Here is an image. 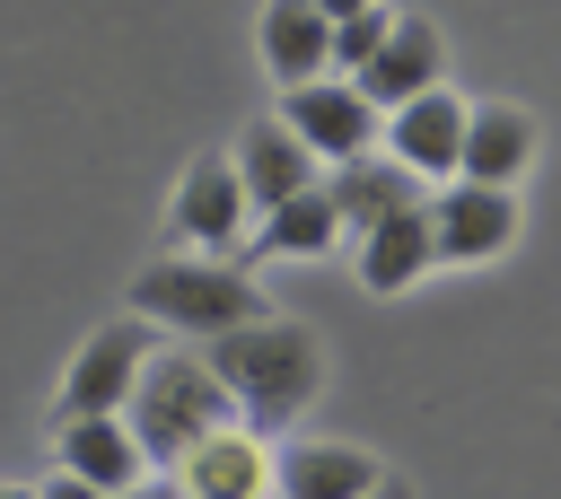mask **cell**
Instances as JSON below:
<instances>
[{
    "instance_id": "obj_1",
    "label": "cell",
    "mask_w": 561,
    "mask_h": 499,
    "mask_svg": "<svg viewBox=\"0 0 561 499\" xmlns=\"http://www.w3.org/2000/svg\"><path fill=\"white\" fill-rule=\"evenodd\" d=\"M202 359H210V376L228 385L237 429H254V438L298 429V420L316 411V394H324V341H316V324H298V315H280V306L254 315V324L210 333Z\"/></svg>"
},
{
    "instance_id": "obj_2",
    "label": "cell",
    "mask_w": 561,
    "mask_h": 499,
    "mask_svg": "<svg viewBox=\"0 0 561 499\" xmlns=\"http://www.w3.org/2000/svg\"><path fill=\"white\" fill-rule=\"evenodd\" d=\"M131 315L149 333H175V341H210L228 324H254L272 315V289L237 263V254H149L131 271Z\"/></svg>"
},
{
    "instance_id": "obj_3",
    "label": "cell",
    "mask_w": 561,
    "mask_h": 499,
    "mask_svg": "<svg viewBox=\"0 0 561 499\" xmlns=\"http://www.w3.org/2000/svg\"><path fill=\"white\" fill-rule=\"evenodd\" d=\"M219 420H237V411H228V385L210 376L202 341H158V350L140 359L131 403H123V429L140 438V464L167 473V464H175L193 438H210Z\"/></svg>"
},
{
    "instance_id": "obj_4",
    "label": "cell",
    "mask_w": 561,
    "mask_h": 499,
    "mask_svg": "<svg viewBox=\"0 0 561 499\" xmlns=\"http://www.w3.org/2000/svg\"><path fill=\"white\" fill-rule=\"evenodd\" d=\"M245 228H254V201H245L228 149L184 158V175H175V193H167V245H175V254H237Z\"/></svg>"
},
{
    "instance_id": "obj_5",
    "label": "cell",
    "mask_w": 561,
    "mask_h": 499,
    "mask_svg": "<svg viewBox=\"0 0 561 499\" xmlns=\"http://www.w3.org/2000/svg\"><path fill=\"white\" fill-rule=\"evenodd\" d=\"M149 350H158V333H149L140 315L96 324V333L70 350L61 394H53V411H44V420H96V411H123V403H131V385H140V359H149Z\"/></svg>"
},
{
    "instance_id": "obj_6",
    "label": "cell",
    "mask_w": 561,
    "mask_h": 499,
    "mask_svg": "<svg viewBox=\"0 0 561 499\" xmlns=\"http://www.w3.org/2000/svg\"><path fill=\"white\" fill-rule=\"evenodd\" d=\"M272 123H280L316 166H342V158H368V149H377V123H386V114H377L351 79H333V70H324V79L280 88V114H272Z\"/></svg>"
},
{
    "instance_id": "obj_7",
    "label": "cell",
    "mask_w": 561,
    "mask_h": 499,
    "mask_svg": "<svg viewBox=\"0 0 561 499\" xmlns=\"http://www.w3.org/2000/svg\"><path fill=\"white\" fill-rule=\"evenodd\" d=\"M508 245H517V193L465 184V175L430 184V254H438V263L473 271V263H500Z\"/></svg>"
},
{
    "instance_id": "obj_8",
    "label": "cell",
    "mask_w": 561,
    "mask_h": 499,
    "mask_svg": "<svg viewBox=\"0 0 561 499\" xmlns=\"http://www.w3.org/2000/svg\"><path fill=\"white\" fill-rule=\"evenodd\" d=\"M394 473L351 438H272V499H377Z\"/></svg>"
},
{
    "instance_id": "obj_9",
    "label": "cell",
    "mask_w": 561,
    "mask_h": 499,
    "mask_svg": "<svg viewBox=\"0 0 561 499\" xmlns=\"http://www.w3.org/2000/svg\"><path fill=\"white\" fill-rule=\"evenodd\" d=\"M175 499H272V438L219 420L210 438H193L175 464H167Z\"/></svg>"
},
{
    "instance_id": "obj_10",
    "label": "cell",
    "mask_w": 561,
    "mask_h": 499,
    "mask_svg": "<svg viewBox=\"0 0 561 499\" xmlns=\"http://www.w3.org/2000/svg\"><path fill=\"white\" fill-rule=\"evenodd\" d=\"M377 114H394V105H412V96H430V88H447V35L430 26V18H412V9H394V26H386V44L359 61V79H351Z\"/></svg>"
},
{
    "instance_id": "obj_11",
    "label": "cell",
    "mask_w": 561,
    "mask_h": 499,
    "mask_svg": "<svg viewBox=\"0 0 561 499\" xmlns=\"http://www.w3.org/2000/svg\"><path fill=\"white\" fill-rule=\"evenodd\" d=\"M535 149H543V123H535L526 105H508V96H482V105H465L456 175H465V184H500V193H517L526 166H535Z\"/></svg>"
},
{
    "instance_id": "obj_12",
    "label": "cell",
    "mask_w": 561,
    "mask_h": 499,
    "mask_svg": "<svg viewBox=\"0 0 561 499\" xmlns=\"http://www.w3.org/2000/svg\"><path fill=\"white\" fill-rule=\"evenodd\" d=\"M465 105H473V96L430 88V96H412V105H394V114L377 123V149H386L394 166H412L421 184H447V175H456V140H465Z\"/></svg>"
},
{
    "instance_id": "obj_13",
    "label": "cell",
    "mask_w": 561,
    "mask_h": 499,
    "mask_svg": "<svg viewBox=\"0 0 561 499\" xmlns=\"http://www.w3.org/2000/svg\"><path fill=\"white\" fill-rule=\"evenodd\" d=\"M44 429H53V473H70V481H88V490H105V499H123V490L149 481L140 438L123 429V411H96V420H44Z\"/></svg>"
},
{
    "instance_id": "obj_14",
    "label": "cell",
    "mask_w": 561,
    "mask_h": 499,
    "mask_svg": "<svg viewBox=\"0 0 561 499\" xmlns=\"http://www.w3.org/2000/svg\"><path fill=\"white\" fill-rule=\"evenodd\" d=\"M324 201H333L342 236H359V228H377V219H394V210L430 201V184H421L412 166H394L386 149H368V158H342V166H324Z\"/></svg>"
},
{
    "instance_id": "obj_15",
    "label": "cell",
    "mask_w": 561,
    "mask_h": 499,
    "mask_svg": "<svg viewBox=\"0 0 561 499\" xmlns=\"http://www.w3.org/2000/svg\"><path fill=\"white\" fill-rule=\"evenodd\" d=\"M333 245H342V219H333V201H324V184H316V193H289V201L254 210L237 263H245V271H254V263H324Z\"/></svg>"
},
{
    "instance_id": "obj_16",
    "label": "cell",
    "mask_w": 561,
    "mask_h": 499,
    "mask_svg": "<svg viewBox=\"0 0 561 499\" xmlns=\"http://www.w3.org/2000/svg\"><path fill=\"white\" fill-rule=\"evenodd\" d=\"M228 166H237V184H245V201L254 210H272V201H289V193H316L324 184V166L272 123V114H254L237 140H228Z\"/></svg>"
},
{
    "instance_id": "obj_17",
    "label": "cell",
    "mask_w": 561,
    "mask_h": 499,
    "mask_svg": "<svg viewBox=\"0 0 561 499\" xmlns=\"http://www.w3.org/2000/svg\"><path fill=\"white\" fill-rule=\"evenodd\" d=\"M430 263H438V254H430V201H412V210H394V219H377V228L351 236V271H359V289H377V298L412 289Z\"/></svg>"
},
{
    "instance_id": "obj_18",
    "label": "cell",
    "mask_w": 561,
    "mask_h": 499,
    "mask_svg": "<svg viewBox=\"0 0 561 499\" xmlns=\"http://www.w3.org/2000/svg\"><path fill=\"white\" fill-rule=\"evenodd\" d=\"M324 44H333V26L316 18V0H263V18H254V53H263V70H272L280 88L324 79Z\"/></svg>"
},
{
    "instance_id": "obj_19",
    "label": "cell",
    "mask_w": 561,
    "mask_h": 499,
    "mask_svg": "<svg viewBox=\"0 0 561 499\" xmlns=\"http://www.w3.org/2000/svg\"><path fill=\"white\" fill-rule=\"evenodd\" d=\"M386 26H394V9L377 0V9H359V18H333V44H324V70L333 79H359V61L386 44Z\"/></svg>"
},
{
    "instance_id": "obj_20",
    "label": "cell",
    "mask_w": 561,
    "mask_h": 499,
    "mask_svg": "<svg viewBox=\"0 0 561 499\" xmlns=\"http://www.w3.org/2000/svg\"><path fill=\"white\" fill-rule=\"evenodd\" d=\"M35 499H105V490H88V481H70V473H44Z\"/></svg>"
},
{
    "instance_id": "obj_21",
    "label": "cell",
    "mask_w": 561,
    "mask_h": 499,
    "mask_svg": "<svg viewBox=\"0 0 561 499\" xmlns=\"http://www.w3.org/2000/svg\"><path fill=\"white\" fill-rule=\"evenodd\" d=\"M359 9H377V0H316V18L333 26V18H359Z\"/></svg>"
},
{
    "instance_id": "obj_22",
    "label": "cell",
    "mask_w": 561,
    "mask_h": 499,
    "mask_svg": "<svg viewBox=\"0 0 561 499\" xmlns=\"http://www.w3.org/2000/svg\"><path fill=\"white\" fill-rule=\"evenodd\" d=\"M123 499H175V481H167V473H149V481H140V490H123Z\"/></svg>"
},
{
    "instance_id": "obj_23",
    "label": "cell",
    "mask_w": 561,
    "mask_h": 499,
    "mask_svg": "<svg viewBox=\"0 0 561 499\" xmlns=\"http://www.w3.org/2000/svg\"><path fill=\"white\" fill-rule=\"evenodd\" d=\"M0 499H35V490H26V481H0Z\"/></svg>"
},
{
    "instance_id": "obj_24",
    "label": "cell",
    "mask_w": 561,
    "mask_h": 499,
    "mask_svg": "<svg viewBox=\"0 0 561 499\" xmlns=\"http://www.w3.org/2000/svg\"><path fill=\"white\" fill-rule=\"evenodd\" d=\"M377 499H412V490H403V481H386V490H377Z\"/></svg>"
}]
</instances>
